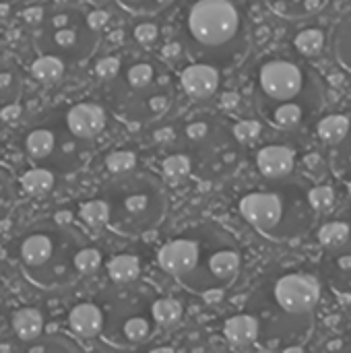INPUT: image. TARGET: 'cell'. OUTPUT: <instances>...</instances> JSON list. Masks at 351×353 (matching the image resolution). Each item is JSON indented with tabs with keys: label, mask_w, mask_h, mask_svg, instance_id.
I'll return each mask as SVG.
<instances>
[{
	"label": "cell",
	"mask_w": 351,
	"mask_h": 353,
	"mask_svg": "<svg viewBox=\"0 0 351 353\" xmlns=\"http://www.w3.org/2000/svg\"><path fill=\"white\" fill-rule=\"evenodd\" d=\"M157 35H159V29H157L153 23H141V25H137V29H134V39H137L139 43H143V46L153 43V41L157 39Z\"/></svg>",
	"instance_id": "cell-35"
},
{
	"label": "cell",
	"mask_w": 351,
	"mask_h": 353,
	"mask_svg": "<svg viewBox=\"0 0 351 353\" xmlns=\"http://www.w3.org/2000/svg\"><path fill=\"white\" fill-rule=\"evenodd\" d=\"M168 108H170V99L166 95H153L149 99V112L153 116H161Z\"/></svg>",
	"instance_id": "cell-38"
},
{
	"label": "cell",
	"mask_w": 351,
	"mask_h": 353,
	"mask_svg": "<svg viewBox=\"0 0 351 353\" xmlns=\"http://www.w3.org/2000/svg\"><path fill=\"white\" fill-rule=\"evenodd\" d=\"M143 178L134 182H120V190L112 194L110 221L122 230H145L155 225L163 213V203L159 201V192L151 184H143Z\"/></svg>",
	"instance_id": "cell-4"
},
{
	"label": "cell",
	"mask_w": 351,
	"mask_h": 353,
	"mask_svg": "<svg viewBox=\"0 0 351 353\" xmlns=\"http://www.w3.org/2000/svg\"><path fill=\"white\" fill-rule=\"evenodd\" d=\"M273 298L285 314L306 316L321 300V283L308 273H288L275 283Z\"/></svg>",
	"instance_id": "cell-5"
},
{
	"label": "cell",
	"mask_w": 351,
	"mask_h": 353,
	"mask_svg": "<svg viewBox=\"0 0 351 353\" xmlns=\"http://www.w3.org/2000/svg\"><path fill=\"white\" fill-rule=\"evenodd\" d=\"M141 263L132 254H118L108 263V275L116 283H130L139 277Z\"/></svg>",
	"instance_id": "cell-18"
},
{
	"label": "cell",
	"mask_w": 351,
	"mask_h": 353,
	"mask_svg": "<svg viewBox=\"0 0 351 353\" xmlns=\"http://www.w3.org/2000/svg\"><path fill=\"white\" fill-rule=\"evenodd\" d=\"M333 52L337 62L351 72V10L343 14L333 33Z\"/></svg>",
	"instance_id": "cell-16"
},
{
	"label": "cell",
	"mask_w": 351,
	"mask_h": 353,
	"mask_svg": "<svg viewBox=\"0 0 351 353\" xmlns=\"http://www.w3.org/2000/svg\"><path fill=\"white\" fill-rule=\"evenodd\" d=\"M240 10L232 0H197L188 12V31L205 48H221L240 31Z\"/></svg>",
	"instance_id": "cell-3"
},
{
	"label": "cell",
	"mask_w": 351,
	"mask_h": 353,
	"mask_svg": "<svg viewBox=\"0 0 351 353\" xmlns=\"http://www.w3.org/2000/svg\"><path fill=\"white\" fill-rule=\"evenodd\" d=\"M294 151L283 145H267L257 155V165L261 174L269 180H279L292 174L294 170Z\"/></svg>",
	"instance_id": "cell-11"
},
{
	"label": "cell",
	"mask_w": 351,
	"mask_h": 353,
	"mask_svg": "<svg viewBox=\"0 0 351 353\" xmlns=\"http://www.w3.org/2000/svg\"><path fill=\"white\" fill-rule=\"evenodd\" d=\"M21 105H17V103H8V105H4L2 110H0V118L4 120V122H14L19 116H21Z\"/></svg>",
	"instance_id": "cell-40"
},
{
	"label": "cell",
	"mask_w": 351,
	"mask_h": 353,
	"mask_svg": "<svg viewBox=\"0 0 351 353\" xmlns=\"http://www.w3.org/2000/svg\"><path fill=\"white\" fill-rule=\"evenodd\" d=\"M234 134L238 141H252L261 134V124L257 120H240L234 126Z\"/></svg>",
	"instance_id": "cell-34"
},
{
	"label": "cell",
	"mask_w": 351,
	"mask_h": 353,
	"mask_svg": "<svg viewBox=\"0 0 351 353\" xmlns=\"http://www.w3.org/2000/svg\"><path fill=\"white\" fill-rule=\"evenodd\" d=\"M68 327L81 339H93L103 331V312L91 302L77 304L68 312Z\"/></svg>",
	"instance_id": "cell-12"
},
{
	"label": "cell",
	"mask_w": 351,
	"mask_h": 353,
	"mask_svg": "<svg viewBox=\"0 0 351 353\" xmlns=\"http://www.w3.org/2000/svg\"><path fill=\"white\" fill-rule=\"evenodd\" d=\"M23 145L31 159L43 161V159H50L58 151V137L48 126H35L25 134Z\"/></svg>",
	"instance_id": "cell-14"
},
{
	"label": "cell",
	"mask_w": 351,
	"mask_h": 353,
	"mask_svg": "<svg viewBox=\"0 0 351 353\" xmlns=\"http://www.w3.org/2000/svg\"><path fill=\"white\" fill-rule=\"evenodd\" d=\"M60 238L62 236L52 230H31L19 242L17 256L25 275L41 288L66 283L74 269V259L68 261V246L62 244Z\"/></svg>",
	"instance_id": "cell-1"
},
{
	"label": "cell",
	"mask_w": 351,
	"mask_h": 353,
	"mask_svg": "<svg viewBox=\"0 0 351 353\" xmlns=\"http://www.w3.org/2000/svg\"><path fill=\"white\" fill-rule=\"evenodd\" d=\"M182 89L192 99H207L219 89V70L211 64L197 62L182 70L180 74Z\"/></svg>",
	"instance_id": "cell-10"
},
{
	"label": "cell",
	"mask_w": 351,
	"mask_h": 353,
	"mask_svg": "<svg viewBox=\"0 0 351 353\" xmlns=\"http://www.w3.org/2000/svg\"><path fill=\"white\" fill-rule=\"evenodd\" d=\"M64 74V58L54 54H41L31 64V77L39 83H54Z\"/></svg>",
	"instance_id": "cell-17"
},
{
	"label": "cell",
	"mask_w": 351,
	"mask_h": 353,
	"mask_svg": "<svg viewBox=\"0 0 351 353\" xmlns=\"http://www.w3.org/2000/svg\"><path fill=\"white\" fill-rule=\"evenodd\" d=\"M203 250L205 246L190 236H180L172 242H168L161 250H159V267L178 279H184L186 275H190L203 261Z\"/></svg>",
	"instance_id": "cell-8"
},
{
	"label": "cell",
	"mask_w": 351,
	"mask_h": 353,
	"mask_svg": "<svg viewBox=\"0 0 351 353\" xmlns=\"http://www.w3.org/2000/svg\"><path fill=\"white\" fill-rule=\"evenodd\" d=\"M259 83L263 93L273 101H290L300 95L304 85V72L290 60H269L263 64Z\"/></svg>",
	"instance_id": "cell-6"
},
{
	"label": "cell",
	"mask_w": 351,
	"mask_h": 353,
	"mask_svg": "<svg viewBox=\"0 0 351 353\" xmlns=\"http://www.w3.org/2000/svg\"><path fill=\"white\" fill-rule=\"evenodd\" d=\"M118 70H120V58H116V56H106L95 64V72L103 81L114 79L118 74Z\"/></svg>",
	"instance_id": "cell-33"
},
{
	"label": "cell",
	"mask_w": 351,
	"mask_h": 353,
	"mask_svg": "<svg viewBox=\"0 0 351 353\" xmlns=\"http://www.w3.org/2000/svg\"><path fill=\"white\" fill-rule=\"evenodd\" d=\"M153 74H155V70H153L151 64H147V62H137V64H132V66L128 68L126 81H128V85H130L132 89H147V87L151 85V81H153Z\"/></svg>",
	"instance_id": "cell-30"
},
{
	"label": "cell",
	"mask_w": 351,
	"mask_h": 353,
	"mask_svg": "<svg viewBox=\"0 0 351 353\" xmlns=\"http://www.w3.org/2000/svg\"><path fill=\"white\" fill-rule=\"evenodd\" d=\"M240 213L261 234H273L285 215V201L277 192H250L240 201Z\"/></svg>",
	"instance_id": "cell-7"
},
{
	"label": "cell",
	"mask_w": 351,
	"mask_h": 353,
	"mask_svg": "<svg viewBox=\"0 0 351 353\" xmlns=\"http://www.w3.org/2000/svg\"><path fill=\"white\" fill-rule=\"evenodd\" d=\"M207 124L205 122H192V124H188V128H186V137L188 139H192V141H199V139H203L205 134H207Z\"/></svg>",
	"instance_id": "cell-39"
},
{
	"label": "cell",
	"mask_w": 351,
	"mask_h": 353,
	"mask_svg": "<svg viewBox=\"0 0 351 353\" xmlns=\"http://www.w3.org/2000/svg\"><path fill=\"white\" fill-rule=\"evenodd\" d=\"M302 105L294 103V101H281L275 110H273V124L279 128H294L302 122Z\"/></svg>",
	"instance_id": "cell-25"
},
{
	"label": "cell",
	"mask_w": 351,
	"mask_h": 353,
	"mask_svg": "<svg viewBox=\"0 0 351 353\" xmlns=\"http://www.w3.org/2000/svg\"><path fill=\"white\" fill-rule=\"evenodd\" d=\"M91 2H93V0H91Z\"/></svg>",
	"instance_id": "cell-47"
},
{
	"label": "cell",
	"mask_w": 351,
	"mask_h": 353,
	"mask_svg": "<svg viewBox=\"0 0 351 353\" xmlns=\"http://www.w3.org/2000/svg\"><path fill=\"white\" fill-rule=\"evenodd\" d=\"M122 333L128 341L141 343L145 339H149L151 335V323L145 316H130L124 325H122Z\"/></svg>",
	"instance_id": "cell-28"
},
{
	"label": "cell",
	"mask_w": 351,
	"mask_h": 353,
	"mask_svg": "<svg viewBox=\"0 0 351 353\" xmlns=\"http://www.w3.org/2000/svg\"><path fill=\"white\" fill-rule=\"evenodd\" d=\"M10 12V4L8 2H0V17H6Z\"/></svg>",
	"instance_id": "cell-44"
},
{
	"label": "cell",
	"mask_w": 351,
	"mask_h": 353,
	"mask_svg": "<svg viewBox=\"0 0 351 353\" xmlns=\"http://www.w3.org/2000/svg\"><path fill=\"white\" fill-rule=\"evenodd\" d=\"M64 124L81 141L95 139L106 128V112L97 103H74L66 110Z\"/></svg>",
	"instance_id": "cell-9"
},
{
	"label": "cell",
	"mask_w": 351,
	"mask_h": 353,
	"mask_svg": "<svg viewBox=\"0 0 351 353\" xmlns=\"http://www.w3.org/2000/svg\"><path fill=\"white\" fill-rule=\"evenodd\" d=\"M126 8H134V6H139V4H143L145 0H120Z\"/></svg>",
	"instance_id": "cell-43"
},
{
	"label": "cell",
	"mask_w": 351,
	"mask_h": 353,
	"mask_svg": "<svg viewBox=\"0 0 351 353\" xmlns=\"http://www.w3.org/2000/svg\"><path fill=\"white\" fill-rule=\"evenodd\" d=\"M348 194H350V196H351V182H350V184H348Z\"/></svg>",
	"instance_id": "cell-46"
},
{
	"label": "cell",
	"mask_w": 351,
	"mask_h": 353,
	"mask_svg": "<svg viewBox=\"0 0 351 353\" xmlns=\"http://www.w3.org/2000/svg\"><path fill=\"white\" fill-rule=\"evenodd\" d=\"M163 174L168 180L172 182H178L182 178H186L190 174V159L186 155H170L166 161H163Z\"/></svg>",
	"instance_id": "cell-31"
},
{
	"label": "cell",
	"mask_w": 351,
	"mask_h": 353,
	"mask_svg": "<svg viewBox=\"0 0 351 353\" xmlns=\"http://www.w3.org/2000/svg\"><path fill=\"white\" fill-rule=\"evenodd\" d=\"M79 217L85 225L93 228V230H99L103 225L110 223V217H112V211H110V203L106 199H93V201H87L81 205V211H79Z\"/></svg>",
	"instance_id": "cell-20"
},
{
	"label": "cell",
	"mask_w": 351,
	"mask_h": 353,
	"mask_svg": "<svg viewBox=\"0 0 351 353\" xmlns=\"http://www.w3.org/2000/svg\"><path fill=\"white\" fill-rule=\"evenodd\" d=\"M54 182H56V178H54L52 170H48V168H35L21 176V188L31 196L50 192L54 188Z\"/></svg>",
	"instance_id": "cell-19"
},
{
	"label": "cell",
	"mask_w": 351,
	"mask_h": 353,
	"mask_svg": "<svg viewBox=\"0 0 351 353\" xmlns=\"http://www.w3.org/2000/svg\"><path fill=\"white\" fill-rule=\"evenodd\" d=\"M52 14H46L41 33L37 35V48L41 54H54L60 58H85L95 46V29L89 27L87 17L79 10L58 4Z\"/></svg>",
	"instance_id": "cell-2"
},
{
	"label": "cell",
	"mask_w": 351,
	"mask_h": 353,
	"mask_svg": "<svg viewBox=\"0 0 351 353\" xmlns=\"http://www.w3.org/2000/svg\"><path fill=\"white\" fill-rule=\"evenodd\" d=\"M223 333H225V339L234 347H246L259 337V321L250 314L232 316V319H228Z\"/></svg>",
	"instance_id": "cell-15"
},
{
	"label": "cell",
	"mask_w": 351,
	"mask_h": 353,
	"mask_svg": "<svg viewBox=\"0 0 351 353\" xmlns=\"http://www.w3.org/2000/svg\"><path fill=\"white\" fill-rule=\"evenodd\" d=\"M19 74L12 64L0 60V110L8 103H14V97L19 95Z\"/></svg>",
	"instance_id": "cell-22"
},
{
	"label": "cell",
	"mask_w": 351,
	"mask_h": 353,
	"mask_svg": "<svg viewBox=\"0 0 351 353\" xmlns=\"http://www.w3.org/2000/svg\"><path fill=\"white\" fill-rule=\"evenodd\" d=\"M350 225L343 221H331L321 228L319 232V242L327 248H339L350 240Z\"/></svg>",
	"instance_id": "cell-24"
},
{
	"label": "cell",
	"mask_w": 351,
	"mask_h": 353,
	"mask_svg": "<svg viewBox=\"0 0 351 353\" xmlns=\"http://www.w3.org/2000/svg\"><path fill=\"white\" fill-rule=\"evenodd\" d=\"M43 17H46V8L43 6H27L23 10V19L29 25H39L43 21Z\"/></svg>",
	"instance_id": "cell-37"
},
{
	"label": "cell",
	"mask_w": 351,
	"mask_h": 353,
	"mask_svg": "<svg viewBox=\"0 0 351 353\" xmlns=\"http://www.w3.org/2000/svg\"><path fill=\"white\" fill-rule=\"evenodd\" d=\"M308 203L314 211H329L335 205V190L331 186H317L308 192Z\"/></svg>",
	"instance_id": "cell-32"
},
{
	"label": "cell",
	"mask_w": 351,
	"mask_h": 353,
	"mask_svg": "<svg viewBox=\"0 0 351 353\" xmlns=\"http://www.w3.org/2000/svg\"><path fill=\"white\" fill-rule=\"evenodd\" d=\"M151 316L157 325H176L182 316V304L174 298H161L151 306Z\"/></svg>",
	"instance_id": "cell-23"
},
{
	"label": "cell",
	"mask_w": 351,
	"mask_h": 353,
	"mask_svg": "<svg viewBox=\"0 0 351 353\" xmlns=\"http://www.w3.org/2000/svg\"><path fill=\"white\" fill-rule=\"evenodd\" d=\"M101 267V252L97 248L85 246L74 252V269L79 273H95Z\"/></svg>",
	"instance_id": "cell-27"
},
{
	"label": "cell",
	"mask_w": 351,
	"mask_h": 353,
	"mask_svg": "<svg viewBox=\"0 0 351 353\" xmlns=\"http://www.w3.org/2000/svg\"><path fill=\"white\" fill-rule=\"evenodd\" d=\"M238 95L236 93H228V95H223V105L225 108H236V103H238Z\"/></svg>",
	"instance_id": "cell-41"
},
{
	"label": "cell",
	"mask_w": 351,
	"mask_h": 353,
	"mask_svg": "<svg viewBox=\"0 0 351 353\" xmlns=\"http://www.w3.org/2000/svg\"><path fill=\"white\" fill-rule=\"evenodd\" d=\"M294 43H296V48H298L300 54H304V56H317V54H321V50L325 46V35H323L321 29H304V31H300L296 35Z\"/></svg>",
	"instance_id": "cell-26"
},
{
	"label": "cell",
	"mask_w": 351,
	"mask_h": 353,
	"mask_svg": "<svg viewBox=\"0 0 351 353\" xmlns=\"http://www.w3.org/2000/svg\"><path fill=\"white\" fill-rule=\"evenodd\" d=\"M108 21H110V14H108L106 10H101V8H95V10H91V12L87 14V23H89V27L95 29V31H99L101 27H106Z\"/></svg>",
	"instance_id": "cell-36"
},
{
	"label": "cell",
	"mask_w": 351,
	"mask_h": 353,
	"mask_svg": "<svg viewBox=\"0 0 351 353\" xmlns=\"http://www.w3.org/2000/svg\"><path fill=\"white\" fill-rule=\"evenodd\" d=\"M137 165V155L132 151H114L106 157V168L112 174H128L130 170H134Z\"/></svg>",
	"instance_id": "cell-29"
},
{
	"label": "cell",
	"mask_w": 351,
	"mask_h": 353,
	"mask_svg": "<svg viewBox=\"0 0 351 353\" xmlns=\"http://www.w3.org/2000/svg\"><path fill=\"white\" fill-rule=\"evenodd\" d=\"M157 4H168V2H172V0H155Z\"/></svg>",
	"instance_id": "cell-45"
},
{
	"label": "cell",
	"mask_w": 351,
	"mask_h": 353,
	"mask_svg": "<svg viewBox=\"0 0 351 353\" xmlns=\"http://www.w3.org/2000/svg\"><path fill=\"white\" fill-rule=\"evenodd\" d=\"M10 327H12V333L19 341L29 343V341H35L37 337H41L46 321H43L41 310H37L33 306H25V308H19L12 312Z\"/></svg>",
	"instance_id": "cell-13"
},
{
	"label": "cell",
	"mask_w": 351,
	"mask_h": 353,
	"mask_svg": "<svg viewBox=\"0 0 351 353\" xmlns=\"http://www.w3.org/2000/svg\"><path fill=\"white\" fill-rule=\"evenodd\" d=\"M350 132V118L343 114H331L319 122V134L327 143H341Z\"/></svg>",
	"instance_id": "cell-21"
},
{
	"label": "cell",
	"mask_w": 351,
	"mask_h": 353,
	"mask_svg": "<svg viewBox=\"0 0 351 353\" xmlns=\"http://www.w3.org/2000/svg\"><path fill=\"white\" fill-rule=\"evenodd\" d=\"M178 52H180V46H178V43L166 46V50H163V54H166V56H174V54H178Z\"/></svg>",
	"instance_id": "cell-42"
}]
</instances>
